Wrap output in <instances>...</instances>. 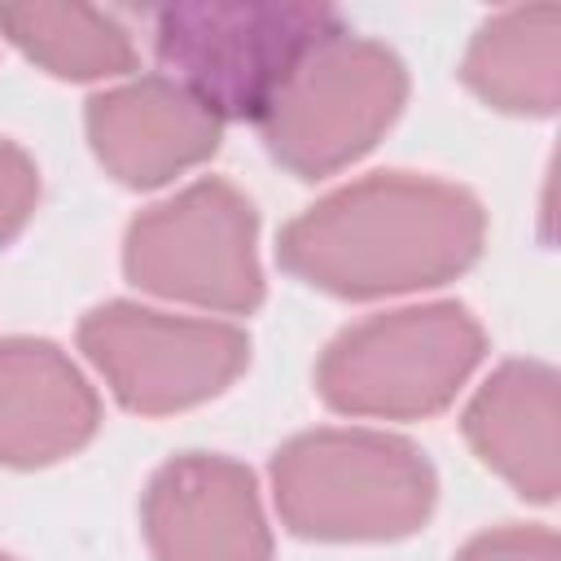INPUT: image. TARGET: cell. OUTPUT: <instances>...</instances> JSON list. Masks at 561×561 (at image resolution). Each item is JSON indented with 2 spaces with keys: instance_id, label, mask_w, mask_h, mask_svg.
<instances>
[{
  "instance_id": "1",
  "label": "cell",
  "mask_w": 561,
  "mask_h": 561,
  "mask_svg": "<svg viewBox=\"0 0 561 561\" xmlns=\"http://www.w3.org/2000/svg\"><path fill=\"white\" fill-rule=\"evenodd\" d=\"M486 245L482 202L438 175H359L276 232V263L316 294L377 302L465 276Z\"/></svg>"
},
{
  "instance_id": "2",
  "label": "cell",
  "mask_w": 561,
  "mask_h": 561,
  "mask_svg": "<svg viewBox=\"0 0 561 561\" xmlns=\"http://www.w3.org/2000/svg\"><path fill=\"white\" fill-rule=\"evenodd\" d=\"M280 526L311 543H394L425 530L438 504L430 456L399 434L320 425L285 438L267 460Z\"/></svg>"
},
{
  "instance_id": "3",
  "label": "cell",
  "mask_w": 561,
  "mask_h": 561,
  "mask_svg": "<svg viewBox=\"0 0 561 561\" xmlns=\"http://www.w3.org/2000/svg\"><path fill=\"white\" fill-rule=\"evenodd\" d=\"M145 18L162 75L219 123H259L298 61L346 26L307 0H175Z\"/></svg>"
},
{
  "instance_id": "4",
  "label": "cell",
  "mask_w": 561,
  "mask_h": 561,
  "mask_svg": "<svg viewBox=\"0 0 561 561\" xmlns=\"http://www.w3.org/2000/svg\"><path fill=\"white\" fill-rule=\"evenodd\" d=\"M486 359V329L456 302H412L346 324L316 359L324 408L359 421H425L456 403Z\"/></svg>"
},
{
  "instance_id": "5",
  "label": "cell",
  "mask_w": 561,
  "mask_h": 561,
  "mask_svg": "<svg viewBox=\"0 0 561 561\" xmlns=\"http://www.w3.org/2000/svg\"><path fill=\"white\" fill-rule=\"evenodd\" d=\"M403 105V57L342 26L298 61L254 127L276 167L298 180H324L359 162L394 127Z\"/></svg>"
},
{
  "instance_id": "6",
  "label": "cell",
  "mask_w": 561,
  "mask_h": 561,
  "mask_svg": "<svg viewBox=\"0 0 561 561\" xmlns=\"http://www.w3.org/2000/svg\"><path fill=\"white\" fill-rule=\"evenodd\" d=\"M123 276L153 298L206 316H250L267 280L259 263V210L224 175H202L131 215L123 232Z\"/></svg>"
},
{
  "instance_id": "7",
  "label": "cell",
  "mask_w": 561,
  "mask_h": 561,
  "mask_svg": "<svg viewBox=\"0 0 561 561\" xmlns=\"http://www.w3.org/2000/svg\"><path fill=\"white\" fill-rule=\"evenodd\" d=\"M75 342L110 394L136 416L202 408L250 368V333L241 324L175 316L131 298L83 311Z\"/></svg>"
},
{
  "instance_id": "8",
  "label": "cell",
  "mask_w": 561,
  "mask_h": 561,
  "mask_svg": "<svg viewBox=\"0 0 561 561\" xmlns=\"http://www.w3.org/2000/svg\"><path fill=\"white\" fill-rule=\"evenodd\" d=\"M140 535L153 561H272L259 478L224 451H180L140 491Z\"/></svg>"
},
{
  "instance_id": "9",
  "label": "cell",
  "mask_w": 561,
  "mask_h": 561,
  "mask_svg": "<svg viewBox=\"0 0 561 561\" xmlns=\"http://www.w3.org/2000/svg\"><path fill=\"white\" fill-rule=\"evenodd\" d=\"M83 131L96 167L136 193L171 184L210 162L224 145V123L167 75H136L92 92L83 105Z\"/></svg>"
},
{
  "instance_id": "10",
  "label": "cell",
  "mask_w": 561,
  "mask_h": 561,
  "mask_svg": "<svg viewBox=\"0 0 561 561\" xmlns=\"http://www.w3.org/2000/svg\"><path fill=\"white\" fill-rule=\"evenodd\" d=\"M101 430V399L83 368L48 337L0 342V465L48 469L79 456Z\"/></svg>"
},
{
  "instance_id": "11",
  "label": "cell",
  "mask_w": 561,
  "mask_h": 561,
  "mask_svg": "<svg viewBox=\"0 0 561 561\" xmlns=\"http://www.w3.org/2000/svg\"><path fill=\"white\" fill-rule=\"evenodd\" d=\"M543 359H504L469 394L460 434L469 451L526 504H552L561 491V394Z\"/></svg>"
},
{
  "instance_id": "12",
  "label": "cell",
  "mask_w": 561,
  "mask_h": 561,
  "mask_svg": "<svg viewBox=\"0 0 561 561\" xmlns=\"http://www.w3.org/2000/svg\"><path fill=\"white\" fill-rule=\"evenodd\" d=\"M460 83L495 114L552 118L561 105V9L513 4L482 18L465 44Z\"/></svg>"
},
{
  "instance_id": "13",
  "label": "cell",
  "mask_w": 561,
  "mask_h": 561,
  "mask_svg": "<svg viewBox=\"0 0 561 561\" xmlns=\"http://www.w3.org/2000/svg\"><path fill=\"white\" fill-rule=\"evenodd\" d=\"M0 35L31 66L66 83L127 79L136 70V39L127 22L110 9L13 0V4H0Z\"/></svg>"
},
{
  "instance_id": "14",
  "label": "cell",
  "mask_w": 561,
  "mask_h": 561,
  "mask_svg": "<svg viewBox=\"0 0 561 561\" xmlns=\"http://www.w3.org/2000/svg\"><path fill=\"white\" fill-rule=\"evenodd\" d=\"M451 561H561V543L552 526L504 522V526L469 535Z\"/></svg>"
},
{
  "instance_id": "15",
  "label": "cell",
  "mask_w": 561,
  "mask_h": 561,
  "mask_svg": "<svg viewBox=\"0 0 561 561\" xmlns=\"http://www.w3.org/2000/svg\"><path fill=\"white\" fill-rule=\"evenodd\" d=\"M35 206H39V167L18 140L0 136V250L26 232Z\"/></svg>"
},
{
  "instance_id": "16",
  "label": "cell",
  "mask_w": 561,
  "mask_h": 561,
  "mask_svg": "<svg viewBox=\"0 0 561 561\" xmlns=\"http://www.w3.org/2000/svg\"><path fill=\"white\" fill-rule=\"evenodd\" d=\"M0 561H18V557H9V552H0Z\"/></svg>"
}]
</instances>
